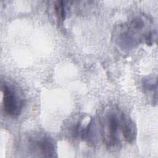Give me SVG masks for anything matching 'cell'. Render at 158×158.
<instances>
[{"label":"cell","instance_id":"obj_4","mask_svg":"<svg viewBox=\"0 0 158 158\" xmlns=\"http://www.w3.org/2000/svg\"><path fill=\"white\" fill-rule=\"evenodd\" d=\"M20 151L30 157H57V144L54 139L43 132L25 133L20 139Z\"/></svg>","mask_w":158,"mask_h":158},{"label":"cell","instance_id":"obj_5","mask_svg":"<svg viewBox=\"0 0 158 158\" xmlns=\"http://www.w3.org/2000/svg\"><path fill=\"white\" fill-rule=\"evenodd\" d=\"M2 109L5 115L10 118L19 116L25 104L24 98L20 90L9 81H2Z\"/></svg>","mask_w":158,"mask_h":158},{"label":"cell","instance_id":"obj_7","mask_svg":"<svg viewBox=\"0 0 158 158\" xmlns=\"http://www.w3.org/2000/svg\"><path fill=\"white\" fill-rule=\"evenodd\" d=\"M55 17L59 23H62L66 17V6L63 1H55L52 6Z\"/></svg>","mask_w":158,"mask_h":158},{"label":"cell","instance_id":"obj_1","mask_svg":"<svg viewBox=\"0 0 158 158\" xmlns=\"http://www.w3.org/2000/svg\"><path fill=\"white\" fill-rule=\"evenodd\" d=\"M98 132L105 147L118 151L136 138L137 128L132 118L115 105H108L98 115Z\"/></svg>","mask_w":158,"mask_h":158},{"label":"cell","instance_id":"obj_2","mask_svg":"<svg viewBox=\"0 0 158 158\" xmlns=\"http://www.w3.org/2000/svg\"><path fill=\"white\" fill-rule=\"evenodd\" d=\"M156 29L151 19L143 14L133 15L117 25L113 33L114 41L122 51L129 52L142 43L152 44Z\"/></svg>","mask_w":158,"mask_h":158},{"label":"cell","instance_id":"obj_3","mask_svg":"<svg viewBox=\"0 0 158 158\" xmlns=\"http://www.w3.org/2000/svg\"><path fill=\"white\" fill-rule=\"evenodd\" d=\"M97 128L91 116L78 113L64 122L62 132L64 138L72 143L83 142L89 147H94L98 140Z\"/></svg>","mask_w":158,"mask_h":158},{"label":"cell","instance_id":"obj_6","mask_svg":"<svg viewBox=\"0 0 158 158\" xmlns=\"http://www.w3.org/2000/svg\"><path fill=\"white\" fill-rule=\"evenodd\" d=\"M143 88L148 98L151 101V103L156 104L157 103V79L154 77H147L144 78L142 81Z\"/></svg>","mask_w":158,"mask_h":158}]
</instances>
